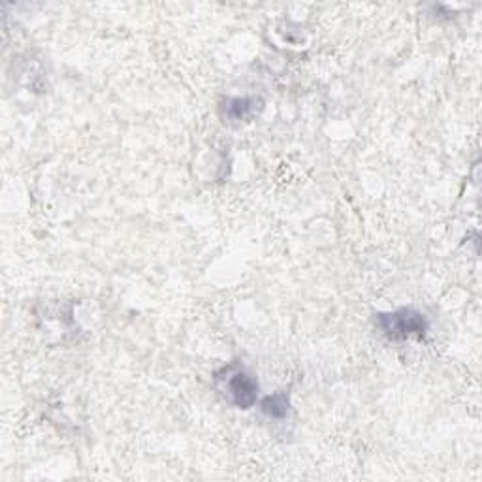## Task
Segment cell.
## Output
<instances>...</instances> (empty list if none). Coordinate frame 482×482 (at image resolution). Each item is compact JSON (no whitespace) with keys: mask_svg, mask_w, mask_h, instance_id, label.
Here are the masks:
<instances>
[{"mask_svg":"<svg viewBox=\"0 0 482 482\" xmlns=\"http://www.w3.org/2000/svg\"><path fill=\"white\" fill-rule=\"evenodd\" d=\"M226 377H219L224 381V394L228 402L238 409H250L257 404L259 383L253 375L238 366H228L223 369Z\"/></svg>","mask_w":482,"mask_h":482,"instance_id":"2","label":"cell"},{"mask_svg":"<svg viewBox=\"0 0 482 482\" xmlns=\"http://www.w3.org/2000/svg\"><path fill=\"white\" fill-rule=\"evenodd\" d=\"M264 110L262 98L257 96H243V98H230L224 104V119L232 124L249 123L260 115Z\"/></svg>","mask_w":482,"mask_h":482,"instance_id":"3","label":"cell"},{"mask_svg":"<svg viewBox=\"0 0 482 482\" xmlns=\"http://www.w3.org/2000/svg\"><path fill=\"white\" fill-rule=\"evenodd\" d=\"M260 409L268 418H274V421H283L288 414L290 409V396L288 392H276L271 396H266L260 402Z\"/></svg>","mask_w":482,"mask_h":482,"instance_id":"4","label":"cell"},{"mask_svg":"<svg viewBox=\"0 0 482 482\" xmlns=\"http://www.w3.org/2000/svg\"><path fill=\"white\" fill-rule=\"evenodd\" d=\"M377 324L383 330L388 340L402 341L409 338L423 340L428 333V319L421 311L413 307H402L392 313H379L377 315Z\"/></svg>","mask_w":482,"mask_h":482,"instance_id":"1","label":"cell"}]
</instances>
